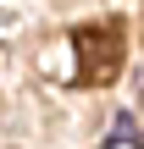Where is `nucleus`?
Returning a JSON list of instances; mask_svg holds the SVG:
<instances>
[{
    "mask_svg": "<svg viewBox=\"0 0 144 149\" xmlns=\"http://www.w3.org/2000/svg\"><path fill=\"white\" fill-rule=\"evenodd\" d=\"M72 50L83 55V83H100V77H111L117 61H122V28H117V22L72 28Z\"/></svg>",
    "mask_w": 144,
    "mask_h": 149,
    "instance_id": "obj_1",
    "label": "nucleus"
},
{
    "mask_svg": "<svg viewBox=\"0 0 144 149\" xmlns=\"http://www.w3.org/2000/svg\"><path fill=\"white\" fill-rule=\"evenodd\" d=\"M111 138H122V144H139V133H133V122H128V116L117 122V133H111Z\"/></svg>",
    "mask_w": 144,
    "mask_h": 149,
    "instance_id": "obj_2",
    "label": "nucleus"
}]
</instances>
